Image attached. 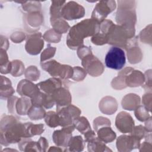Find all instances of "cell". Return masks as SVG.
<instances>
[{
    "label": "cell",
    "instance_id": "obj_5",
    "mask_svg": "<svg viewBox=\"0 0 152 152\" xmlns=\"http://www.w3.org/2000/svg\"><path fill=\"white\" fill-rule=\"evenodd\" d=\"M98 135L102 140L105 142H109L107 137H109L110 141L114 140L116 137V134L110 128H103L100 129L98 132Z\"/></svg>",
    "mask_w": 152,
    "mask_h": 152
},
{
    "label": "cell",
    "instance_id": "obj_7",
    "mask_svg": "<svg viewBox=\"0 0 152 152\" xmlns=\"http://www.w3.org/2000/svg\"><path fill=\"white\" fill-rule=\"evenodd\" d=\"M93 133H94V132L92 131L91 134H90V137H91V138H92V137H94V134H93ZM85 137H86V138H88V137H90V134H88V135H87V134L86 135H85Z\"/></svg>",
    "mask_w": 152,
    "mask_h": 152
},
{
    "label": "cell",
    "instance_id": "obj_6",
    "mask_svg": "<svg viewBox=\"0 0 152 152\" xmlns=\"http://www.w3.org/2000/svg\"><path fill=\"white\" fill-rule=\"evenodd\" d=\"M51 114H50V112L47 113L46 117L45 118V122L47 125L51 127H55L60 124L59 116L56 115L55 113L53 112H50Z\"/></svg>",
    "mask_w": 152,
    "mask_h": 152
},
{
    "label": "cell",
    "instance_id": "obj_3",
    "mask_svg": "<svg viewBox=\"0 0 152 152\" xmlns=\"http://www.w3.org/2000/svg\"><path fill=\"white\" fill-rule=\"evenodd\" d=\"M115 1H100L94 8L92 17L103 20L115 8Z\"/></svg>",
    "mask_w": 152,
    "mask_h": 152
},
{
    "label": "cell",
    "instance_id": "obj_1",
    "mask_svg": "<svg viewBox=\"0 0 152 152\" xmlns=\"http://www.w3.org/2000/svg\"><path fill=\"white\" fill-rule=\"evenodd\" d=\"M126 62L124 50L120 48H111L105 56V64L107 68L119 70L122 69Z\"/></svg>",
    "mask_w": 152,
    "mask_h": 152
},
{
    "label": "cell",
    "instance_id": "obj_4",
    "mask_svg": "<svg viewBox=\"0 0 152 152\" xmlns=\"http://www.w3.org/2000/svg\"><path fill=\"white\" fill-rule=\"evenodd\" d=\"M116 122H124V124L116 126L118 130L122 132H128L133 130L134 122L129 113L124 112H121L117 116Z\"/></svg>",
    "mask_w": 152,
    "mask_h": 152
},
{
    "label": "cell",
    "instance_id": "obj_2",
    "mask_svg": "<svg viewBox=\"0 0 152 152\" xmlns=\"http://www.w3.org/2000/svg\"><path fill=\"white\" fill-rule=\"evenodd\" d=\"M84 8L75 2H69L61 10V15L68 20H74L84 16Z\"/></svg>",
    "mask_w": 152,
    "mask_h": 152
}]
</instances>
